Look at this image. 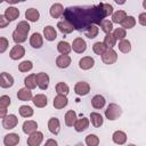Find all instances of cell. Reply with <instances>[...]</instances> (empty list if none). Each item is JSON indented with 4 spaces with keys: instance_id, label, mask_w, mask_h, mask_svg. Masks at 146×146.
Here are the masks:
<instances>
[{
    "instance_id": "obj_25",
    "label": "cell",
    "mask_w": 146,
    "mask_h": 146,
    "mask_svg": "<svg viewBox=\"0 0 146 146\" xmlns=\"http://www.w3.org/2000/svg\"><path fill=\"white\" fill-rule=\"evenodd\" d=\"M112 140L117 145H123L127 141V135H125V132H123L121 130H116L112 135Z\"/></svg>"
},
{
    "instance_id": "obj_20",
    "label": "cell",
    "mask_w": 146,
    "mask_h": 146,
    "mask_svg": "<svg viewBox=\"0 0 146 146\" xmlns=\"http://www.w3.org/2000/svg\"><path fill=\"white\" fill-rule=\"evenodd\" d=\"M32 102H33V104H34L36 107H39V108L46 107L47 104H48L47 97H46V95H43V94H38V95H35V96L32 98Z\"/></svg>"
},
{
    "instance_id": "obj_52",
    "label": "cell",
    "mask_w": 146,
    "mask_h": 146,
    "mask_svg": "<svg viewBox=\"0 0 146 146\" xmlns=\"http://www.w3.org/2000/svg\"><path fill=\"white\" fill-rule=\"evenodd\" d=\"M9 5H15V3H18L19 2V0H6Z\"/></svg>"
},
{
    "instance_id": "obj_15",
    "label": "cell",
    "mask_w": 146,
    "mask_h": 146,
    "mask_svg": "<svg viewBox=\"0 0 146 146\" xmlns=\"http://www.w3.org/2000/svg\"><path fill=\"white\" fill-rule=\"evenodd\" d=\"M56 65L59 68H67L71 65V57L68 55H63L60 54L56 58Z\"/></svg>"
},
{
    "instance_id": "obj_10",
    "label": "cell",
    "mask_w": 146,
    "mask_h": 146,
    "mask_svg": "<svg viewBox=\"0 0 146 146\" xmlns=\"http://www.w3.org/2000/svg\"><path fill=\"white\" fill-rule=\"evenodd\" d=\"M14 84V78L13 75H10L7 72H2L0 73V87L3 89L10 88Z\"/></svg>"
},
{
    "instance_id": "obj_7",
    "label": "cell",
    "mask_w": 146,
    "mask_h": 146,
    "mask_svg": "<svg viewBox=\"0 0 146 146\" xmlns=\"http://www.w3.org/2000/svg\"><path fill=\"white\" fill-rule=\"evenodd\" d=\"M74 91H75V94L79 95V96H86V95H88L89 91H90V86H89V83L86 82V81H79V82H76L75 86H74Z\"/></svg>"
},
{
    "instance_id": "obj_55",
    "label": "cell",
    "mask_w": 146,
    "mask_h": 146,
    "mask_svg": "<svg viewBox=\"0 0 146 146\" xmlns=\"http://www.w3.org/2000/svg\"><path fill=\"white\" fill-rule=\"evenodd\" d=\"M19 1H21V2H23V1H26V0H19Z\"/></svg>"
},
{
    "instance_id": "obj_30",
    "label": "cell",
    "mask_w": 146,
    "mask_h": 146,
    "mask_svg": "<svg viewBox=\"0 0 146 146\" xmlns=\"http://www.w3.org/2000/svg\"><path fill=\"white\" fill-rule=\"evenodd\" d=\"M24 84H25V87L26 88H29V89H34V88H36V74H34V73H32V74H30V75H27L25 79H24Z\"/></svg>"
},
{
    "instance_id": "obj_37",
    "label": "cell",
    "mask_w": 146,
    "mask_h": 146,
    "mask_svg": "<svg viewBox=\"0 0 146 146\" xmlns=\"http://www.w3.org/2000/svg\"><path fill=\"white\" fill-rule=\"evenodd\" d=\"M125 16H127V13L124 10H117V11L112 14V23L119 24L125 18Z\"/></svg>"
},
{
    "instance_id": "obj_11",
    "label": "cell",
    "mask_w": 146,
    "mask_h": 146,
    "mask_svg": "<svg viewBox=\"0 0 146 146\" xmlns=\"http://www.w3.org/2000/svg\"><path fill=\"white\" fill-rule=\"evenodd\" d=\"M94 65H95V59L91 56H84L79 60V67L84 71L90 70L91 67H94Z\"/></svg>"
},
{
    "instance_id": "obj_43",
    "label": "cell",
    "mask_w": 146,
    "mask_h": 146,
    "mask_svg": "<svg viewBox=\"0 0 146 146\" xmlns=\"http://www.w3.org/2000/svg\"><path fill=\"white\" fill-rule=\"evenodd\" d=\"M113 36L115 38V40H122V39H125V36H127L125 29H123V27H117V29H115L114 32H113Z\"/></svg>"
},
{
    "instance_id": "obj_24",
    "label": "cell",
    "mask_w": 146,
    "mask_h": 146,
    "mask_svg": "<svg viewBox=\"0 0 146 146\" xmlns=\"http://www.w3.org/2000/svg\"><path fill=\"white\" fill-rule=\"evenodd\" d=\"M43 36L46 38V40L48 41H54L56 38H57V32L55 30L54 26L51 25H48L43 29Z\"/></svg>"
},
{
    "instance_id": "obj_8",
    "label": "cell",
    "mask_w": 146,
    "mask_h": 146,
    "mask_svg": "<svg viewBox=\"0 0 146 146\" xmlns=\"http://www.w3.org/2000/svg\"><path fill=\"white\" fill-rule=\"evenodd\" d=\"M49 75L44 72H40L36 74V84L41 90H46L49 86Z\"/></svg>"
},
{
    "instance_id": "obj_3",
    "label": "cell",
    "mask_w": 146,
    "mask_h": 146,
    "mask_svg": "<svg viewBox=\"0 0 146 146\" xmlns=\"http://www.w3.org/2000/svg\"><path fill=\"white\" fill-rule=\"evenodd\" d=\"M100 56H102L103 63L106 64V65L114 64L117 60V54H116V51L113 48H107Z\"/></svg>"
},
{
    "instance_id": "obj_13",
    "label": "cell",
    "mask_w": 146,
    "mask_h": 146,
    "mask_svg": "<svg viewBox=\"0 0 146 146\" xmlns=\"http://www.w3.org/2000/svg\"><path fill=\"white\" fill-rule=\"evenodd\" d=\"M73 127H74L76 132H82V131L88 129V127H89V119H87V117L76 119V121L74 122Z\"/></svg>"
},
{
    "instance_id": "obj_28",
    "label": "cell",
    "mask_w": 146,
    "mask_h": 146,
    "mask_svg": "<svg viewBox=\"0 0 146 146\" xmlns=\"http://www.w3.org/2000/svg\"><path fill=\"white\" fill-rule=\"evenodd\" d=\"M25 18L30 22H36L40 18V13L35 8H29L25 11Z\"/></svg>"
},
{
    "instance_id": "obj_26",
    "label": "cell",
    "mask_w": 146,
    "mask_h": 146,
    "mask_svg": "<svg viewBox=\"0 0 146 146\" xmlns=\"http://www.w3.org/2000/svg\"><path fill=\"white\" fill-rule=\"evenodd\" d=\"M105 103H106V100H105V98H104L102 95H95V96L92 97V99H91V105H92V107L96 108V110L103 108V107L105 106Z\"/></svg>"
},
{
    "instance_id": "obj_22",
    "label": "cell",
    "mask_w": 146,
    "mask_h": 146,
    "mask_svg": "<svg viewBox=\"0 0 146 146\" xmlns=\"http://www.w3.org/2000/svg\"><path fill=\"white\" fill-rule=\"evenodd\" d=\"M5 16L9 22H14L19 16V10L16 7H8L5 10Z\"/></svg>"
},
{
    "instance_id": "obj_14",
    "label": "cell",
    "mask_w": 146,
    "mask_h": 146,
    "mask_svg": "<svg viewBox=\"0 0 146 146\" xmlns=\"http://www.w3.org/2000/svg\"><path fill=\"white\" fill-rule=\"evenodd\" d=\"M30 44H31L33 48H35V49L41 48L42 44H43V36H42L40 33H38V32L33 33V34L30 36Z\"/></svg>"
},
{
    "instance_id": "obj_45",
    "label": "cell",
    "mask_w": 146,
    "mask_h": 146,
    "mask_svg": "<svg viewBox=\"0 0 146 146\" xmlns=\"http://www.w3.org/2000/svg\"><path fill=\"white\" fill-rule=\"evenodd\" d=\"M33 68V64L31 60H24L18 65V70L21 72H29Z\"/></svg>"
},
{
    "instance_id": "obj_16",
    "label": "cell",
    "mask_w": 146,
    "mask_h": 146,
    "mask_svg": "<svg viewBox=\"0 0 146 146\" xmlns=\"http://www.w3.org/2000/svg\"><path fill=\"white\" fill-rule=\"evenodd\" d=\"M57 27H58V30H59L63 34H70V33H72L73 30H74L73 25H72L70 22H67L66 19L58 22V23H57Z\"/></svg>"
},
{
    "instance_id": "obj_51",
    "label": "cell",
    "mask_w": 146,
    "mask_h": 146,
    "mask_svg": "<svg viewBox=\"0 0 146 146\" xmlns=\"http://www.w3.org/2000/svg\"><path fill=\"white\" fill-rule=\"evenodd\" d=\"M46 145H47V146H48V145H54V146H56V145H57V141H56V140H52V139H49V140L46 141Z\"/></svg>"
},
{
    "instance_id": "obj_36",
    "label": "cell",
    "mask_w": 146,
    "mask_h": 146,
    "mask_svg": "<svg viewBox=\"0 0 146 146\" xmlns=\"http://www.w3.org/2000/svg\"><path fill=\"white\" fill-rule=\"evenodd\" d=\"M18 112H19V115L22 117H31L33 115V113H34L33 112V108L31 106H27V105H22L19 107Z\"/></svg>"
},
{
    "instance_id": "obj_4",
    "label": "cell",
    "mask_w": 146,
    "mask_h": 146,
    "mask_svg": "<svg viewBox=\"0 0 146 146\" xmlns=\"http://www.w3.org/2000/svg\"><path fill=\"white\" fill-rule=\"evenodd\" d=\"M43 140V133L41 131H33L32 133H30L29 138H27V145L29 146H39Z\"/></svg>"
},
{
    "instance_id": "obj_54",
    "label": "cell",
    "mask_w": 146,
    "mask_h": 146,
    "mask_svg": "<svg viewBox=\"0 0 146 146\" xmlns=\"http://www.w3.org/2000/svg\"><path fill=\"white\" fill-rule=\"evenodd\" d=\"M3 1H6V0H0V3H2Z\"/></svg>"
},
{
    "instance_id": "obj_50",
    "label": "cell",
    "mask_w": 146,
    "mask_h": 146,
    "mask_svg": "<svg viewBox=\"0 0 146 146\" xmlns=\"http://www.w3.org/2000/svg\"><path fill=\"white\" fill-rule=\"evenodd\" d=\"M6 115H7V107L0 104V117L3 119Z\"/></svg>"
},
{
    "instance_id": "obj_29",
    "label": "cell",
    "mask_w": 146,
    "mask_h": 146,
    "mask_svg": "<svg viewBox=\"0 0 146 146\" xmlns=\"http://www.w3.org/2000/svg\"><path fill=\"white\" fill-rule=\"evenodd\" d=\"M83 32H84V35H86L87 38H89V39H94V38H96V36L98 35L99 29L97 27L96 24H92V25L87 26V27L83 30Z\"/></svg>"
},
{
    "instance_id": "obj_31",
    "label": "cell",
    "mask_w": 146,
    "mask_h": 146,
    "mask_svg": "<svg viewBox=\"0 0 146 146\" xmlns=\"http://www.w3.org/2000/svg\"><path fill=\"white\" fill-rule=\"evenodd\" d=\"M76 113L73 111V110H70V111H67L66 113H65V119H64V121H65V124L67 125V127H73V124H74V122L76 121Z\"/></svg>"
},
{
    "instance_id": "obj_12",
    "label": "cell",
    "mask_w": 146,
    "mask_h": 146,
    "mask_svg": "<svg viewBox=\"0 0 146 146\" xmlns=\"http://www.w3.org/2000/svg\"><path fill=\"white\" fill-rule=\"evenodd\" d=\"M54 107L56 108V110H62V108H64L65 106H67V104H68V100H67V98H66V96L65 95H60V94H57V96L54 98Z\"/></svg>"
},
{
    "instance_id": "obj_17",
    "label": "cell",
    "mask_w": 146,
    "mask_h": 146,
    "mask_svg": "<svg viewBox=\"0 0 146 146\" xmlns=\"http://www.w3.org/2000/svg\"><path fill=\"white\" fill-rule=\"evenodd\" d=\"M48 129L52 135H58L60 130V122L57 117H50L48 121Z\"/></svg>"
},
{
    "instance_id": "obj_46",
    "label": "cell",
    "mask_w": 146,
    "mask_h": 146,
    "mask_svg": "<svg viewBox=\"0 0 146 146\" xmlns=\"http://www.w3.org/2000/svg\"><path fill=\"white\" fill-rule=\"evenodd\" d=\"M8 46H9L8 40L6 38H3V36H0V54H3L7 50Z\"/></svg>"
},
{
    "instance_id": "obj_1",
    "label": "cell",
    "mask_w": 146,
    "mask_h": 146,
    "mask_svg": "<svg viewBox=\"0 0 146 146\" xmlns=\"http://www.w3.org/2000/svg\"><path fill=\"white\" fill-rule=\"evenodd\" d=\"M113 14V6L100 2L97 6H74L64 9V18L70 22L74 30L83 31L87 26L99 24L105 17Z\"/></svg>"
},
{
    "instance_id": "obj_32",
    "label": "cell",
    "mask_w": 146,
    "mask_h": 146,
    "mask_svg": "<svg viewBox=\"0 0 146 146\" xmlns=\"http://www.w3.org/2000/svg\"><path fill=\"white\" fill-rule=\"evenodd\" d=\"M57 50L59 51V54H63V55H68L72 50V47L68 42L66 41H59L58 44H57Z\"/></svg>"
},
{
    "instance_id": "obj_21",
    "label": "cell",
    "mask_w": 146,
    "mask_h": 146,
    "mask_svg": "<svg viewBox=\"0 0 146 146\" xmlns=\"http://www.w3.org/2000/svg\"><path fill=\"white\" fill-rule=\"evenodd\" d=\"M36 128H38V123H36L35 121H33V120H27V121H25V122L23 123L22 130H23L24 133L30 135V133H32L33 131H35Z\"/></svg>"
},
{
    "instance_id": "obj_33",
    "label": "cell",
    "mask_w": 146,
    "mask_h": 146,
    "mask_svg": "<svg viewBox=\"0 0 146 146\" xmlns=\"http://www.w3.org/2000/svg\"><path fill=\"white\" fill-rule=\"evenodd\" d=\"M121 25H122V27L123 29H132V27H135V25H136V18L133 17V16H125V18L120 23Z\"/></svg>"
},
{
    "instance_id": "obj_42",
    "label": "cell",
    "mask_w": 146,
    "mask_h": 146,
    "mask_svg": "<svg viewBox=\"0 0 146 146\" xmlns=\"http://www.w3.org/2000/svg\"><path fill=\"white\" fill-rule=\"evenodd\" d=\"M86 144L88 146H97L99 144V138L96 135L90 133V135H88L86 137Z\"/></svg>"
},
{
    "instance_id": "obj_34",
    "label": "cell",
    "mask_w": 146,
    "mask_h": 146,
    "mask_svg": "<svg viewBox=\"0 0 146 146\" xmlns=\"http://www.w3.org/2000/svg\"><path fill=\"white\" fill-rule=\"evenodd\" d=\"M117 47H119V50H120L121 52L128 54V52H130V50H131V42H130L129 40H127V39H122V40H120Z\"/></svg>"
},
{
    "instance_id": "obj_44",
    "label": "cell",
    "mask_w": 146,
    "mask_h": 146,
    "mask_svg": "<svg viewBox=\"0 0 146 146\" xmlns=\"http://www.w3.org/2000/svg\"><path fill=\"white\" fill-rule=\"evenodd\" d=\"M106 49H107V48L105 47V44H104L103 42H100V41L94 43V46H92V50H94V52H95L96 55H99V56H100Z\"/></svg>"
},
{
    "instance_id": "obj_41",
    "label": "cell",
    "mask_w": 146,
    "mask_h": 146,
    "mask_svg": "<svg viewBox=\"0 0 146 146\" xmlns=\"http://www.w3.org/2000/svg\"><path fill=\"white\" fill-rule=\"evenodd\" d=\"M68 91H70V88H68V86L66 84V83H64V82H58L57 84H56V92L57 94H60V95H67L68 94Z\"/></svg>"
},
{
    "instance_id": "obj_53",
    "label": "cell",
    "mask_w": 146,
    "mask_h": 146,
    "mask_svg": "<svg viewBox=\"0 0 146 146\" xmlns=\"http://www.w3.org/2000/svg\"><path fill=\"white\" fill-rule=\"evenodd\" d=\"M114 1H115L117 5H123V3H125L127 0H114Z\"/></svg>"
},
{
    "instance_id": "obj_6",
    "label": "cell",
    "mask_w": 146,
    "mask_h": 146,
    "mask_svg": "<svg viewBox=\"0 0 146 146\" xmlns=\"http://www.w3.org/2000/svg\"><path fill=\"white\" fill-rule=\"evenodd\" d=\"M18 124V119L15 114H9V115H6L2 120V127L7 130H10V129H14L16 125Z\"/></svg>"
},
{
    "instance_id": "obj_23",
    "label": "cell",
    "mask_w": 146,
    "mask_h": 146,
    "mask_svg": "<svg viewBox=\"0 0 146 146\" xmlns=\"http://www.w3.org/2000/svg\"><path fill=\"white\" fill-rule=\"evenodd\" d=\"M17 98L19 100H22V102H29V100H31L32 99V91H31V89H29L26 87L19 89L18 92H17Z\"/></svg>"
},
{
    "instance_id": "obj_49",
    "label": "cell",
    "mask_w": 146,
    "mask_h": 146,
    "mask_svg": "<svg viewBox=\"0 0 146 146\" xmlns=\"http://www.w3.org/2000/svg\"><path fill=\"white\" fill-rule=\"evenodd\" d=\"M138 21H139V24L141 26H145L146 25V13H141L138 17Z\"/></svg>"
},
{
    "instance_id": "obj_39",
    "label": "cell",
    "mask_w": 146,
    "mask_h": 146,
    "mask_svg": "<svg viewBox=\"0 0 146 146\" xmlns=\"http://www.w3.org/2000/svg\"><path fill=\"white\" fill-rule=\"evenodd\" d=\"M99 25H100L102 31L105 32V33H111V32L113 31V23H112L111 21H108V19H105V18H104V19L99 23Z\"/></svg>"
},
{
    "instance_id": "obj_35",
    "label": "cell",
    "mask_w": 146,
    "mask_h": 146,
    "mask_svg": "<svg viewBox=\"0 0 146 146\" xmlns=\"http://www.w3.org/2000/svg\"><path fill=\"white\" fill-rule=\"evenodd\" d=\"M30 29H31V26H30V24L27 23V21H22V22H19V23L16 25V31H18V32H21L22 34H25V35L29 34Z\"/></svg>"
},
{
    "instance_id": "obj_18",
    "label": "cell",
    "mask_w": 146,
    "mask_h": 146,
    "mask_svg": "<svg viewBox=\"0 0 146 146\" xmlns=\"http://www.w3.org/2000/svg\"><path fill=\"white\" fill-rule=\"evenodd\" d=\"M18 143H19V136H18V133H15V132L6 135L3 138V144L6 146H15Z\"/></svg>"
},
{
    "instance_id": "obj_38",
    "label": "cell",
    "mask_w": 146,
    "mask_h": 146,
    "mask_svg": "<svg viewBox=\"0 0 146 146\" xmlns=\"http://www.w3.org/2000/svg\"><path fill=\"white\" fill-rule=\"evenodd\" d=\"M103 43L105 44L106 48H113L116 44V40H115V38L113 36L112 33H106V35L104 36Z\"/></svg>"
},
{
    "instance_id": "obj_9",
    "label": "cell",
    "mask_w": 146,
    "mask_h": 146,
    "mask_svg": "<svg viewBox=\"0 0 146 146\" xmlns=\"http://www.w3.org/2000/svg\"><path fill=\"white\" fill-rule=\"evenodd\" d=\"M71 47H72L73 51H75L76 54H82L87 49V42L82 38H75L73 40V43Z\"/></svg>"
},
{
    "instance_id": "obj_47",
    "label": "cell",
    "mask_w": 146,
    "mask_h": 146,
    "mask_svg": "<svg viewBox=\"0 0 146 146\" xmlns=\"http://www.w3.org/2000/svg\"><path fill=\"white\" fill-rule=\"evenodd\" d=\"M11 99H10V97L9 96H7V95H3V96H0V104L1 105H3V106H6V107H8L9 105H10V102Z\"/></svg>"
},
{
    "instance_id": "obj_2",
    "label": "cell",
    "mask_w": 146,
    "mask_h": 146,
    "mask_svg": "<svg viewBox=\"0 0 146 146\" xmlns=\"http://www.w3.org/2000/svg\"><path fill=\"white\" fill-rule=\"evenodd\" d=\"M121 114H122V110H121V107H120L117 104H115V103H111V104L107 106V108L105 110V116H106V119L110 120V121L116 120L117 117L121 116Z\"/></svg>"
},
{
    "instance_id": "obj_27",
    "label": "cell",
    "mask_w": 146,
    "mask_h": 146,
    "mask_svg": "<svg viewBox=\"0 0 146 146\" xmlns=\"http://www.w3.org/2000/svg\"><path fill=\"white\" fill-rule=\"evenodd\" d=\"M90 121H91V124L95 127V128H99L103 125L104 123V119L103 116L97 113V112H91L90 113Z\"/></svg>"
},
{
    "instance_id": "obj_19",
    "label": "cell",
    "mask_w": 146,
    "mask_h": 146,
    "mask_svg": "<svg viewBox=\"0 0 146 146\" xmlns=\"http://www.w3.org/2000/svg\"><path fill=\"white\" fill-rule=\"evenodd\" d=\"M63 13H64V7L60 3H54L49 9V14L52 18H59L60 16H63Z\"/></svg>"
},
{
    "instance_id": "obj_40",
    "label": "cell",
    "mask_w": 146,
    "mask_h": 146,
    "mask_svg": "<svg viewBox=\"0 0 146 146\" xmlns=\"http://www.w3.org/2000/svg\"><path fill=\"white\" fill-rule=\"evenodd\" d=\"M13 40H14V42L15 43H23V42H25L26 41V39H27V35H25V34H22L21 32H18V31H14L13 32Z\"/></svg>"
},
{
    "instance_id": "obj_5",
    "label": "cell",
    "mask_w": 146,
    "mask_h": 146,
    "mask_svg": "<svg viewBox=\"0 0 146 146\" xmlns=\"http://www.w3.org/2000/svg\"><path fill=\"white\" fill-rule=\"evenodd\" d=\"M25 55V49L23 46H21L19 43H16V46H14L9 52V57L13 60H18L21 58H23Z\"/></svg>"
},
{
    "instance_id": "obj_48",
    "label": "cell",
    "mask_w": 146,
    "mask_h": 146,
    "mask_svg": "<svg viewBox=\"0 0 146 146\" xmlns=\"http://www.w3.org/2000/svg\"><path fill=\"white\" fill-rule=\"evenodd\" d=\"M9 24V21L6 18L5 15H0V29H3V27H7Z\"/></svg>"
}]
</instances>
